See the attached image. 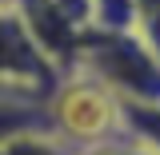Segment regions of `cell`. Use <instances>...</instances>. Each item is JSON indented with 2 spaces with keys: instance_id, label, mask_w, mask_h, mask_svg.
<instances>
[{
  "instance_id": "obj_1",
  "label": "cell",
  "mask_w": 160,
  "mask_h": 155,
  "mask_svg": "<svg viewBox=\"0 0 160 155\" xmlns=\"http://www.w3.org/2000/svg\"><path fill=\"white\" fill-rule=\"evenodd\" d=\"M72 72L104 88L120 107L160 99V56L136 32H92L84 28Z\"/></svg>"
},
{
  "instance_id": "obj_2",
  "label": "cell",
  "mask_w": 160,
  "mask_h": 155,
  "mask_svg": "<svg viewBox=\"0 0 160 155\" xmlns=\"http://www.w3.org/2000/svg\"><path fill=\"white\" fill-rule=\"evenodd\" d=\"M64 72L32 44L24 24L12 16V8L0 4V103L44 112Z\"/></svg>"
},
{
  "instance_id": "obj_3",
  "label": "cell",
  "mask_w": 160,
  "mask_h": 155,
  "mask_svg": "<svg viewBox=\"0 0 160 155\" xmlns=\"http://www.w3.org/2000/svg\"><path fill=\"white\" fill-rule=\"evenodd\" d=\"M44 116H48V127L68 147H88V143L120 131V103L104 88H96L92 80L76 76V72H68L60 80Z\"/></svg>"
},
{
  "instance_id": "obj_4",
  "label": "cell",
  "mask_w": 160,
  "mask_h": 155,
  "mask_svg": "<svg viewBox=\"0 0 160 155\" xmlns=\"http://www.w3.org/2000/svg\"><path fill=\"white\" fill-rule=\"evenodd\" d=\"M4 4L24 24V32L32 36V44L68 76L72 60H76V48H80V36L88 28L84 16L76 8H68L64 0H4Z\"/></svg>"
},
{
  "instance_id": "obj_5",
  "label": "cell",
  "mask_w": 160,
  "mask_h": 155,
  "mask_svg": "<svg viewBox=\"0 0 160 155\" xmlns=\"http://www.w3.org/2000/svg\"><path fill=\"white\" fill-rule=\"evenodd\" d=\"M0 155H76V147H68L48 123H28L0 139Z\"/></svg>"
},
{
  "instance_id": "obj_6",
  "label": "cell",
  "mask_w": 160,
  "mask_h": 155,
  "mask_svg": "<svg viewBox=\"0 0 160 155\" xmlns=\"http://www.w3.org/2000/svg\"><path fill=\"white\" fill-rule=\"evenodd\" d=\"M92 32H136V0H88Z\"/></svg>"
},
{
  "instance_id": "obj_7",
  "label": "cell",
  "mask_w": 160,
  "mask_h": 155,
  "mask_svg": "<svg viewBox=\"0 0 160 155\" xmlns=\"http://www.w3.org/2000/svg\"><path fill=\"white\" fill-rule=\"evenodd\" d=\"M120 127H124L128 135H136L152 155H160V99L156 103L120 107Z\"/></svg>"
},
{
  "instance_id": "obj_8",
  "label": "cell",
  "mask_w": 160,
  "mask_h": 155,
  "mask_svg": "<svg viewBox=\"0 0 160 155\" xmlns=\"http://www.w3.org/2000/svg\"><path fill=\"white\" fill-rule=\"evenodd\" d=\"M76 155H152L136 135H128L124 127H120L116 135L108 139H96V143H88V147H76Z\"/></svg>"
},
{
  "instance_id": "obj_9",
  "label": "cell",
  "mask_w": 160,
  "mask_h": 155,
  "mask_svg": "<svg viewBox=\"0 0 160 155\" xmlns=\"http://www.w3.org/2000/svg\"><path fill=\"white\" fill-rule=\"evenodd\" d=\"M64 4H68V8H76L80 16H84V24H88V0H64Z\"/></svg>"
},
{
  "instance_id": "obj_10",
  "label": "cell",
  "mask_w": 160,
  "mask_h": 155,
  "mask_svg": "<svg viewBox=\"0 0 160 155\" xmlns=\"http://www.w3.org/2000/svg\"><path fill=\"white\" fill-rule=\"evenodd\" d=\"M0 4H4V0H0Z\"/></svg>"
}]
</instances>
